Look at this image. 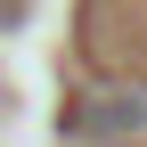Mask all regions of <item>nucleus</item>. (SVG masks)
<instances>
[{"label":"nucleus","instance_id":"nucleus-1","mask_svg":"<svg viewBox=\"0 0 147 147\" xmlns=\"http://www.w3.org/2000/svg\"><path fill=\"white\" fill-rule=\"evenodd\" d=\"M74 131L82 139H123V131H147V82H106L74 106Z\"/></svg>","mask_w":147,"mask_h":147}]
</instances>
